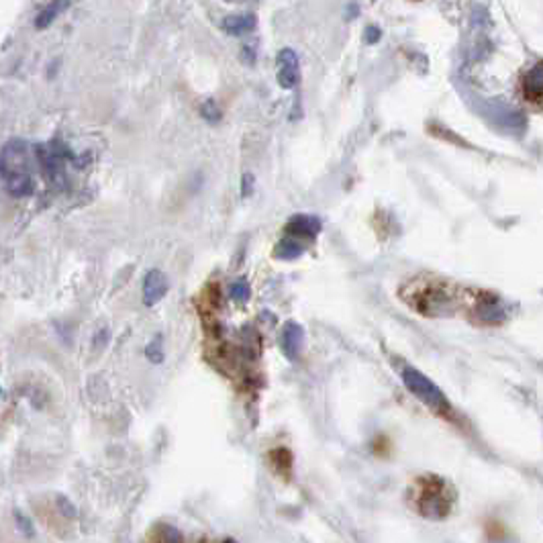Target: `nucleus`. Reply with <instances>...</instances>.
Wrapping results in <instances>:
<instances>
[{
  "mask_svg": "<svg viewBox=\"0 0 543 543\" xmlns=\"http://www.w3.org/2000/svg\"><path fill=\"white\" fill-rule=\"evenodd\" d=\"M470 310L474 315V321L480 325H498L507 317L505 304L492 292H474Z\"/></svg>",
  "mask_w": 543,
  "mask_h": 543,
  "instance_id": "5",
  "label": "nucleus"
},
{
  "mask_svg": "<svg viewBox=\"0 0 543 543\" xmlns=\"http://www.w3.org/2000/svg\"><path fill=\"white\" fill-rule=\"evenodd\" d=\"M70 6V2H52L47 4L43 10H39V15L35 17V27L37 29H47L58 17H60L61 10H65Z\"/></svg>",
  "mask_w": 543,
  "mask_h": 543,
  "instance_id": "14",
  "label": "nucleus"
},
{
  "mask_svg": "<svg viewBox=\"0 0 543 543\" xmlns=\"http://www.w3.org/2000/svg\"><path fill=\"white\" fill-rule=\"evenodd\" d=\"M223 543H237V542H235V540H225Z\"/></svg>",
  "mask_w": 543,
  "mask_h": 543,
  "instance_id": "20",
  "label": "nucleus"
},
{
  "mask_svg": "<svg viewBox=\"0 0 543 543\" xmlns=\"http://www.w3.org/2000/svg\"><path fill=\"white\" fill-rule=\"evenodd\" d=\"M402 297L415 310L429 315V317H437V315L452 313V308L457 304L459 292L448 288L443 282L415 280L413 284H409V292Z\"/></svg>",
  "mask_w": 543,
  "mask_h": 543,
  "instance_id": "2",
  "label": "nucleus"
},
{
  "mask_svg": "<svg viewBox=\"0 0 543 543\" xmlns=\"http://www.w3.org/2000/svg\"><path fill=\"white\" fill-rule=\"evenodd\" d=\"M411 503H413V509L419 514L439 521L452 513L455 492L450 482H446L439 476L429 474V476H421L413 484Z\"/></svg>",
  "mask_w": 543,
  "mask_h": 543,
  "instance_id": "1",
  "label": "nucleus"
},
{
  "mask_svg": "<svg viewBox=\"0 0 543 543\" xmlns=\"http://www.w3.org/2000/svg\"><path fill=\"white\" fill-rule=\"evenodd\" d=\"M251 192H253V176H251V174H243L242 194L243 196H249Z\"/></svg>",
  "mask_w": 543,
  "mask_h": 543,
  "instance_id": "19",
  "label": "nucleus"
},
{
  "mask_svg": "<svg viewBox=\"0 0 543 543\" xmlns=\"http://www.w3.org/2000/svg\"><path fill=\"white\" fill-rule=\"evenodd\" d=\"M276 74H278V84L284 90H292L301 82V60L299 54L292 47H284L278 52L276 58Z\"/></svg>",
  "mask_w": 543,
  "mask_h": 543,
  "instance_id": "6",
  "label": "nucleus"
},
{
  "mask_svg": "<svg viewBox=\"0 0 543 543\" xmlns=\"http://www.w3.org/2000/svg\"><path fill=\"white\" fill-rule=\"evenodd\" d=\"M200 113H203V117L209 123H217L221 119V111H219V107H217L214 100H207V102L200 107Z\"/></svg>",
  "mask_w": 543,
  "mask_h": 543,
  "instance_id": "17",
  "label": "nucleus"
},
{
  "mask_svg": "<svg viewBox=\"0 0 543 543\" xmlns=\"http://www.w3.org/2000/svg\"><path fill=\"white\" fill-rule=\"evenodd\" d=\"M280 345L282 352L288 360L297 362L302 354V345H304V329L297 321H288L282 329V337H280Z\"/></svg>",
  "mask_w": 543,
  "mask_h": 543,
  "instance_id": "10",
  "label": "nucleus"
},
{
  "mask_svg": "<svg viewBox=\"0 0 543 543\" xmlns=\"http://www.w3.org/2000/svg\"><path fill=\"white\" fill-rule=\"evenodd\" d=\"M35 155H37V162L43 170V174L49 178V182L58 188H63L65 186V180H68V172H65V166H68V159H72V151L65 143H41L35 148Z\"/></svg>",
  "mask_w": 543,
  "mask_h": 543,
  "instance_id": "4",
  "label": "nucleus"
},
{
  "mask_svg": "<svg viewBox=\"0 0 543 543\" xmlns=\"http://www.w3.org/2000/svg\"><path fill=\"white\" fill-rule=\"evenodd\" d=\"M400 378H402V384L407 386V391L415 398H419L423 404H427L433 413L443 415V417L452 415V404H450L448 396L433 380H429L417 368L404 365L400 370Z\"/></svg>",
  "mask_w": 543,
  "mask_h": 543,
  "instance_id": "3",
  "label": "nucleus"
},
{
  "mask_svg": "<svg viewBox=\"0 0 543 543\" xmlns=\"http://www.w3.org/2000/svg\"><path fill=\"white\" fill-rule=\"evenodd\" d=\"M380 37H382V31H380V27H374V25H370V27L365 29L363 41H365V43H376V41H380Z\"/></svg>",
  "mask_w": 543,
  "mask_h": 543,
  "instance_id": "18",
  "label": "nucleus"
},
{
  "mask_svg": "<svg viewBox=\"0 0 543 543\" xmlns=\"http://www.w3.org/2000/svg\"><path fill=\"white\" fill-rule=\"evenodd\" d=\"M304 249H306L304 242L297 239V237H290V235H286L284 239H280V242H278V245L274 247V255H276L278 260L290 262V260H299L302 253H304Z\"/></svg>",
  "mask_w": 543,
  "mask_h": 543,
  "instance_id": "13",
  "label": "nucleus"
},
{
  "mask_svg": "<svg viewBox=\"0 0 543 543\" xmlns=\"http://www.w3.org/2000/svg\"><path fill=\"white\" fill-rule=\"evenodd\" d=\"M229 299L237 304H245L251 299V286L245 278H237L235 282H231L229 286Z\"/></svg>",
  "mask_w": 543,
  "mask_h": 543,
  "instance_id": "15",
  "label": "nucleus"
},
{
  "mask_svg": "<svg viewBox=\"0 0 543 543\" xmlns=\"http://www.w3.org/2000/svg\"><path fill=\"white\" fill-rule=\"evenodd\" d=\"M321 231H323V223L319 217H313V214H294L286 223V235L297 237L301 242L315 239Z\"/></svg>",
  "mask_w": 543,
  "mask_h": 543,
  "instance_id": "9",
  "label": "nucleus"
},
{
  "mask_svg": "<svg viewBox=\"0 0 543 543\" xmlns=\"http://www.w3.org/2000/svg\"><path fill=\"white\" fill-rule=\"evenodd\" d=\"M4 186L8 190L10 196L15 198H27L35 192V178L31 176V172H15V174H6L4 176Z\"/></svg>",
  "mask_w": 543,
  "mask_h": 543,
  "instance_id": "11",
  "label": "nucleus"
},
{
  "mask_svg": "<svg viewBox=\"0 0 543 543\" xmlns=\"http://www.w3.org/2000/svg\"><path fill=\"white\" fill-rule=\"evenodd\" d=\"M168 288H170V282H168V276L164 272L157 270V268H151V270L145 272L143 284H141L145 306H155L168 294Z\"/></svg>",
  "mask_w": 543,
  "mask_h": 543,
  "instance_id": "8",
  "label": "nucleus"
},
{
  "mask_svg": "<svg viewBox=\"0 0 543 543\" xmlns=\"http://www.w3.org/2000/svg\"><path fill=\"white\" fill-rule=\"evenodd\" d=\"M145 358H148L151 363L164 362V337H162V335H155L150 343H148V347H145Z\"/></svg>",
  "mask_w": 543,
  "mask_h": 543,
  "instance_id": "16",
  "label": "nucleus"
},
{
  "mask_svg": "<svg viewBox=\"0 0 543 543\" xmlns=\"http://www.w3.org/2000/svg\"><path fill=\"white\" fill-rule=\"evenodd\" d=\"M258 25V19L253 13H239V15H229L223 19L221 23V29L225 31L227 35H233V37H239V35H245V33H251Z\"/></svg>",
  "mask_w": 543,
  "mask_h": 543,
  "instance_id": "12",
  "label": "nucleus"
},
{
  "mask_svg": "<svg viewBox=\"0 0 543 543\" xmlns=\"http://www.w3.org/2000/svg\"><path fill=\"white\" fill-rule=\"evenodd\" d=\"M521 94L523 98L535 107L543 109V61L533 63L521 78Z\"/></svg>",
  "mask_w": 543,
  "mask_h": 543,
  "instance_id": "7",
  "label": "nucleus"
}]
</instances>
